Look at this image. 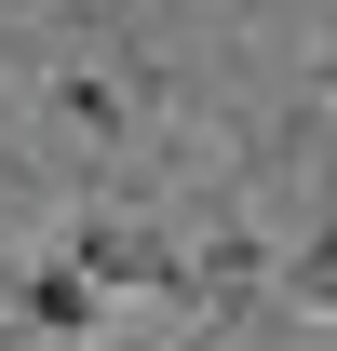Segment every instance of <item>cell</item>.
<instances>
[{"instance_id": "obj_1", "label": "cell", "mask_w": 337, "mask_h": 351, "mask_svg": "<svg viewBox=\"0 0 337 351\" xmlns=\"http://www.w3.org/2000/svg\"><path fill=\"white\" fill-rule=\"evenodd\" d=\"M270 230H203V243H175V311L189 324H243L256 298H270Z\"/></svg>"}, {"instance_id": "obj_5", "label": "cell", "mask_w": 337, "mask_h": 351, "mask_svg": "<svg viewBox=\"0 0 337 351\" xmlns=\"http://www.w3.org/2000/svg\"><path fill=\"white\" fill-rule=\"evenodd\" d=\"M270 284H284L297 311H324V324H337V217H310V243H297V257H270Z\"/></svg>"}, {"instance_id": "obj_2", "label": "cell", "mask_w": 337, "mask_h": 351, "mask_svg": "<svg viewBox=\"0 0 337 351\" xmlns=\"http://www.w3.org/2000/svg\"><path fill=\"white\" fill-rule=\"evenodd\" d=\"M0 324H27V338H95V324H108V284H95L82 257H27L0 284Z\"/></svg>"}, {"instance_id": "obj_4", "label": "cell", "mask_w": 337, "mask_h": 351, "mask_svg": "<svg viewBox=\"0 0 337 351\" xmlns=\"http://www.w3.org/2000/svg\"><path fill=\"white\" fill-rule=\"evenodd\" d=\"M41 108H54L68 135H95V149H122V135H135V82H108V68H68Z\"/></svg>"}, {"instance_id": "obj_3", "label": "cell", "mask_w": 337, "mask_h": 351, "mask_svg": "<svg viewBox=\"0 0 337 351\" xmlns=\"http://www.w3.org/2000/svg\"><path fill=\"white\" fill-rule=\"evenodd\" d=\"M68 257H82L95 284H149V298H175V243H162L149 217H82V230H68Z\"/></svg>"}]
</instances>
